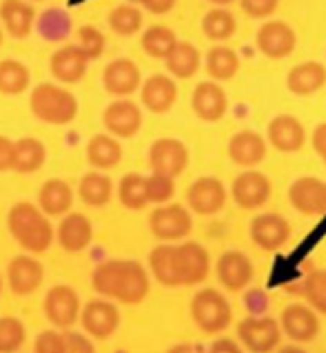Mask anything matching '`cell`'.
Here are the masks:
<instances>
[{
	"label": "cell",
	"mask_w": 326,
	"mask_h": 353,
	"mask_svg": "<svg viewBox=\"0 0 326 353\" xmlns=\"http://www.w3.org/2000/svg\"><path fill=\"white\" fill-rule=\"evenodd\" d=\"M211 256L196 240L160 242L149 251V274L162 287H198L209 278Z\"/></svg>",
	"instance_id": "6da1fadb"
},
{
	"label": "cell",
	"mask_w": 326,
	"mask_h": 353,
	"mask_svg": "<svg viewBox=\"0 0 326 353\" xmlns=\"http://www.w3.org/2000/svg\"><path fill=\"white\" fill-rule=\"evenodd\" d=\"M91 285L98 296L120 305H140L151 291V276L138 260H105L91 274Z\"/></svg>",
	"instance_id": "7a4b0ae2"
},
{
	"label": "cell",
	"mask_w": 326,
	"mask_h": 353,
	"mask_svg": "<svg viewBox=\"0 0 326 353\" xmlns=\"http://www.w3.org/2000/svg\"><path fill=\"white\" fill-rule=\"evenodd\" d=\"M12 238L29 254H45L54 242V227L43 209L32 203H16L7 214Z\"/></svg>",
	"instance_id": "3957f363"
},
{
	"label": "cell",
	"mask_w": 326,
	"mask_h": 353,
	"mask_svg": "<svg viewBox=\"0 0 326 353\" xmlns=\"http://www.w3.org/2000/svg\"><path fill=\"white\" fill-rule=\"evenodd\" d=\"M189 314L193 325L207 336H220L224 334L233 322V309L229 298L216 287L198 289L191 296Z\"/></svg>",
	"instance_id": "277c9868"
},
{
	"label": "cell",
	"mask_w": 326,
	"mask_h": 353,
	"mask_svg": "<svg viewBox=\"0 0 326 353\" xmlns=\"http://www.w3.org/2000/svg\"><path fill=\"white\" fill-rule=\"evenodd\" d=\"M32 114L47 125H69L78 116V100L67 89L54 83H40L29 98Z\"/></svg>",
	"instance_id": "5b68a950"
},
{
	"label": "cell",
	"mask_w": 326,
	"mask_h": 353,
	"mask_svg": "<svg viewBox=\"0 0 326 353\" xmlns=\"http://www.w3.org/2000/svg\"><path fill=\"white\" fill-rule=\"evenodd\" d=\"M282 336L280 320L271 316H247L236 327V338L247 353H275Z\"/></svg>",
	"instance_id": "8992f818"
},
{
	"label": "cell",
	"mask_w": 326,
	"mask_h": 353,
	"mask_svg": "<svg viewBox=\"0 0 326 353\" xmlns=\"http://www.w3.org/2000/svg\"><path fill=\"white\" fill-rule=\"evenodd\" d=\"M231 200L242 211H256L262 209L273 196V183L267 174L258 169H244L233 178L229 187Z\"/></svg>",
	"instance_id": "52a82bcc"
},
{
	"label": "cell",
	"mask_w": 326,
	"mask_h": 353,
	"mask_svg": "<svg viewBox=\"0 0 326 353\" xmlns=\"http://www.w3.org/2000/svg\"><path fill=\"white\" fill-rule=\"evenodd\" d=\"M149 231L160 242H182L193 231L191 209L178 203L156 207L149 214Z\"/></svg>",
	"instance_id": "ba28073f"
},
{
	"label": "cell",
	"mask_w": 326,
	"mask_h": 353,
	"mask_svg": "<svg viewBox=\"0 0 326 353\" xmlns=\"http://www.w3.org/2000/svg\"><path fill=\"white\" fill-rule=\"evenodd\" d=\"M216 278L220 282L222 289L233 291H247L253 285V278H256V265L253 260L240 249H227L216 262Z\"/></svg>",
	"instance_id": "9c48e42d"
},
{
	"label": "cell",
	"mask_w": 326,
	"mask_h": 353,
	"mask_svg": "<svg viewBox=\"0 0 326 353\" xmlns=\"http://www.w3.org/2000/svg\"><path fill=\"white\" fill-rule=\"evenodd\" d=\"M293 231L289 220L282 214H275V211H264L258 214L256 218L249 223V238L251 242L262 251H280L282 247H287V242L291 240Z\"/></svg>",
	"instance_id": "30bf717a"
},
{
	"label": "cell",
	"mask_w": 326,
	"mask_h": 353,
	"mask_svg": "<svg viewBox=\"0 0 326 353\" xmlns=\"http://www.w3.org/2000/svg\"><path fill=\"white\" fill-rule=\"evenodd\" d=\"M280 327L291 342L309 345L320 336V314L313 311L307 302H291L282 309Z\"/></svg>",
	"instance_id": "8fae6325"
},
{
	"label": "cell",
	"mask_w": 326,
	"mask_h": 353,
	"mask_svg": "<svg viewBox=\"0 0 326 353\" xmlns=\"http://www.w3.org/2000/svg\"><path fill=\"white\" fill-rule=\"evenodd\" d=\"M289 205L302 216L320 218L326 214V180L318 176H300L289 187Z\"/></svg>",
	"instance_id": "7c38bea8"
},
{
	"label": "cell",
	"mask_w": 326,
	"mask_h": 353,
	"mask_svg": "<svg viewBox=\"0 0 326 353\" xmlns=\"http://www.w3.org/2000/svg\"><path fill=\"white\" fill-rule=\"evenodd\" d=\"M229 191L216 176H200L187 189V207L198 216H216L224 209Z\"/></svg>",
	"instance_id": "4fadbf2b"
},
{
	"label": "cell",
	"mask_w": 326,
	"mask_h": 353,
	"mask_svg": "<svg viewBox=\"0 0 326 353\" xmlns=\"http://www.w3.org/2000/svg\"><path fill=\"white\" fill-rule=\"evenodd\" d=\"M151 174H162L176 180L189 167V149L178 138H158L149 147Z\"/></svg>",
	"instance_id": "5bb4252c"
},
{
	"label": "cell",
	"mask_w": 326,
	"mask_h": 353,
	"mask_svg": "<svg viewBox=\"0 0 326 353\" xmlns=\"http://www.w3.org/2000/svg\"><path fill=\"white\" fill-rule=\"evenodd\" d=\"M43 311L45 318L54 327L69 329L76 325V320L83 314V307H80V298L76 294V289H71L69 285H56L47 291Z\"/></svg>",
	"instance_id": "9a60e30c"
},
{
	"label": "cell",
	"mask_w": 326,
	"mask_h": 353,
	"mask_svg": "<svg viewBox=\"0 0 326 353\" xmlns=\"http://www.w3.org/2000/svg\"><path fill=\"white\" fill-rule=\"evenodd\" d=\"M298 36L295 29L284 23V20H267L256 34V47L260 54H264L271 60H282L295 52Z\"/></svg>",
	"instance_id": "2e32d148"
},
{
	"label": "cell",
	"mask_w": 326,
	"mask_h": 353,
	"mask_svg": "<svg viewBox=\"0 0 326 353\" xmlns=\"http://www.w3.org/2000/svg\"><path fill=\"white\" fill-rule=\"evenodd\" d=\"M80 322H83V329L91 338L107 340L120 327V311L111 300L94 298L85 305L83 314H80Z\"/></svg>",
	"instance_id": "e0dca14e"
},
{
	"label": "cell",
	"mask_w": 326,
	"mask_h": 353,
	"mask_svg": "<svg viewBox=\"0 0 326 353\" xmlns=\"http://www.w3.org/2000/svg\"><path fill=\"white\" fill-rule=\"evenodd\" d=\"M267 143L280 154H298L307 143V129L293 114H278L267 125Z\"/></svg>",
	"instance_id": "ac0fdd59"
},
{
	"label": "cell",
	"mask_w": 326,
	"mask_h": 353,
	"mask_svg": "<svg viewBox=\"0 0 326 353\" xmlns=\"http://www.w3.org/2000/svg\"><path fill=\"white\" fill-rule=\"evenodd\" d=\"M269 143L267 138L253 129H242L229 138L227 154L233 165L242 169H256L264 158H267Z\"/></svg>",
	"instance_id": "d6986e66"
},
{
	"label": "cell",
	"mask_w": 326,
	"mask_h": 353,
	"mask_svg": "<svg viewBox=\"0 0 326 353\" xmlns=\"http://www.w3.org/2000/svg\"><path fill=\"white\" fill-rule=\"evenodd\" d=\"M103 125L114 138H134L142 127V109L134 100L118 98L107 105Z\"/></svg>",
	"instance_id": "ffe728a7"
},
{
	"label": "cell",
	"mask_w": 326,
	"mask_h": 353,
	"mask_svg": "<svg viewBox=\"0 0 326 353\" xmlns=\"http://www.w3.org/2000/svg\"><path fill=\"white\" fill-rule=\"evenodd\" d=\"M191 109H193V114L200 120H205V123H218L229 109L227 92H224L216 80L198 83L191 94Z\"/></svg>",
	"instance_id": "44dd1931"
},
{
	"label": "cell",
	"mask_w": 326,
	"mask_h": 353,
	"mask_svg": "<svg viewBox=\"0 0 326 353\" xmlns=\"http://www.w3.org/2000/svg\"><path fill=\"white\" fill-rule=\"evenodd\" d=\"M103 87L107 89V94L116 98H129L142 87L140 67L129 58L111 60L103 72Z\"/></svg>",
	"instance_id": "7402d4cb"
},
{
	"label": "cell",
	"mask_w": 326,
	"mask_h": 353,
	"mask_svg": "<svg viewBox=\"0 0 326 353\" xmlns=\"http://www.w3.org/2000/svg\"><path fill=\"white\" fill-rule=\"evenodd\" d=\"M45 267L34 256H16L7 265V285L16 296H32L43 285Z\"/></svg>",
	"instance_id": "603a6c76"
},
{
	"label": "cell",
	"mask_w": 326,
	"mask_h": 353,
	"mask_svg": "<svg viewBox=\"0 0 326 353\" xmlns=\"http://www.w3.org/2000/svg\"><path fill=\"white\" fill-rule=\"evenodd\" d=\"M140 100L151 114H167L178 100V85L173 76L154 74L140 87Z\"/></svg>",
	"instance_id": "cb8c5ba5"
},
{
	"label": "cell",
	"mask_w": 326,
	"mask_h": 353,
	"mask_svg": "<svg viewBox=\"0 0 326 353\" xmlns=\"http://www.w3.org/2000/svg\"><path fill=\"white\" fill-rule=\"evenodd\" d=\"M49 69L56 80L67 85H76L87 76L89 69V58L78 45H67L60 47L58 52L49 60Z\"/></svg>",
	"instance_id": "d4e9b609"
},
{
	"label": "cell",
	"mask_w": 326,
	"mask_h": 353,
	"mask_svg": "<svg viewBox=\"0 0 326 353\" xmlns=\"http://www.w3.org/2000/svg\"><path fill=\"white\" fill-rule=\"evenodd\" d=\"M56 238L65 251H69V254H78V251H85L91 245L94 225H91V220L85 214H67V216H63V220H60Z\"/></svg>",
	"instance_id": "484cf974"
},
{
	"label": "cell",
	"mask_w": 326,
	"mask_h": 353,
	"mask_svg": "<svg viewBox=\"0 0 326 353\" xmlns=\"http://www.w3.org/2000/svg\"><path fill=\"white\" fill-rule=\"evenodd\" d=\"M326 85V67L318 60L295 65L287 74V89L293 96H313Z\"/></svg>",
	"instance_id": "4316f807"
},
{
	"label": "cell",
	"mask_w": 326,
	"mask_h": 353,
	"mask_svg": "<svg viewBox=\"0 0 326 353\" xmlns=\"http://www.w3.org/2000/svg\"><path fill=\"white\" fill-rule=\"evenodd\" d=\"M0 20H3L9 36L23 40L32 34L36 12L27 0H3L0 3Z\"/></svg>",
	"instance_id": "83f0119b"
},
{
	"label": "cell",
	"mask_w": 326,
	"mask_h": 353,
	"mask_svg": "<svg viewBox=\"0 0 326 353\" xmlns=\"http://www.w3.org/2000/svg\"><path fill=\"white\" fill-rule=\"evenodd\" d=\"M71 205H74V189L69 187V183L60 178H52L40 187L38 191V207L45 214L52 216H67Z\"/></svg>",
	"instance_id": "f1b7e54d"
},
{
	"label": "cell",
	"mask_w": 326,
	"mask_h": 353,
	"mask_svg": "<svg viewBox=\"0 0 326 353\" xmlns=\"http://www.w3.org/2000/svg\"><path fill=\"white\" fill-rule=\"evenodd\" d=\"M78 196L87 207H107L111 196H114V180L103 174V171H89V174L80 178Z\"/></svg>",
	"instance_id": "f546056e"
},
{
	"label": "cell",
	"mask_w": 326,
	"mask_h": 353,
	"mask_svg": "<svg viewBox=\"0 0 326 353\" xmlns=\"http://www.w3.org/2000/svg\"><path fill=\"white\" fill-rule=\"evenodd\" d=\"M36 29L43 40L47 43H63L71 36V29H74V18L69 12L60 7H49L36 20Z\"/></svg>",
	"instance_id": "4dcf8cb0"
},
{
	"label": "cell",
	"mask_w": 326,
	"mask_h": 353,
	"mask_svg": "<svg viewBox=\"0 0 326 353\" xmlns=\"http://www.w3.org/2000/svg\"><path fill=\"white\" fill-rule=\"evenodd\" d=\"M87 160L91 167H96L100 171L118 167L122 160V147L118 143V138L107 134H96L87 143Z\"/></svg>",
	"instance_id": "1f68e13d"
},
{
	"label": "cell",
	"mask_w": 326,
	"mask_h": 353,
	"mask_svg": "<svg viewBox=\"0 0 326 353\" xmlns=\"http://www.w3.org/2000/svg\"><path fill=\"white\" fill-rule=\"evenodd\" d=\"M205 69L216 83H227V80L236 78L240 72V56L227 45H216L207 52Z\"/></svg>",
	"instance_id": "d6a6232c"
},
{
	"label": "cell",
	"mask_w": 326,
	"mask_h": 353,
	"mask_svg": "<svg viewBox=\"0 0 326 353\" xmlns=\"http://www.w3.org/2000/svg\"><path fill=\"white\" fill-rule=\"evenodd\" d=\"M47 160V147L38 138H20L14 143V165L16 174H36Z\"/></svg>",
	"instance_id": "836d02e7"
},
{
	"label": "cell",
	"mask_w": 326,
	"mask_h": 353,
	"mask_svg": "<svg viewBox=\"0 0 326 353\" xmlns=\"http://www.w3.org/2000/svg\"><path fill=\"white\" fill-rule=\"evenodd\" d=\"M200 52L198 47L193 43H187V40H180V43L173 47V52L167 56L165 65H167V72L173 78H180V80H187L193 78L198 74L200 69Z\"/></svg>",
	"instance_id": "e575fe53"
},
{
	"label": "cell",
	"mask_w": 326,
	"mask_h": 353,
	"mask_svg": "<svg viewBox=\"0 0 326 353\" xmlns=\"http://www.w3.org/2000/svg\"><path fill=\"white\" fill-rule=\"evenodd\" d=\"M238 29V20L227 7H213L202 18V34L213 43H227Z\"/></svg>",
	"instance_id": "d590c367"
},
{
	"label": "cell",
	"mask_w": 326,
	"mask_h": 353,
	"mask_svg": "<svg viewBox=\"0 0 326 353\" xmlns=\"http://www.w3.org/2000/svg\"><path fill=\"white\" fill-rule=\"evenodd\" d=\"M178 43L180 40L176 32L165 25H151L149 29H145V34L140 38V45L145 49V54L151 58H162V60H167V56L173 52V47Z\"/></svg>",
	"instance_id": "8d00e7d4"
},
{
	"label": "cell",
	"mask_w": 326,
	"mask_h": 353,
	"mask_svg": "<svg viewBox=\"0 0 326 353\" xmlns=\"http://www.w3.org/2000/svg\"><path fill=\"white\" fill-rule=\"evenodd\" d=\"M118 200L120 205L129 211H140L149 205L147 194V176L142 174H127L118 183Z\"/></svg>",
	"instance_id": "74e56055"
},
{
	"label": "cell",
	"mask_w": 326,
	"mask_h": 353,
	"mask_svg": "<svg viewBox=\"0 0 326 353\" xmlns=\"http://www.w3.org/2000/svg\"><path fill=\"white\" fill-rule=\"evenodd\" d=\"M32 83L27 65H23L20 60H3L0 63V94L5 96H18Z\"/></svg>",
	"instance_id": "f35d334b"
},
{
	"label": "cell",
	"mask_w": 326,
	"mask_h": 353,
	"mask_svg": "<svg viewBox=\"0 0 326 353\" xmlns=\"http://www.w3.org/2000/svg\"><path fill=\"white\" fill-rule=\"evenodd\" d=\"M300 294L313 311L326 316V269L309 271L300 282Z\"/></svg>",
	"instance_id": "ab89813d"
},
{
	"label": "cell",
	"mask_w": 326,
	"mask_h": 353,
	"mask_svg": "<svg viewBox=\"0 0 326 353\" xmlns=\"http://www.w3.org/2000/svg\"><path fill=\"white\" fill-rule=\"evenodd\" d=\"M109 27L114 29V34L122 38L136 36L142 29V12L138 9V5H131V3L118 5L114 7V12L109 14Z\"/></svg>",
	"instance_id": "60d3db41"
},
{
	"label": "cell",
	"mask_w": 326,
	"mask_h": 353,
	"mask_svg": "<svg viewBox=\"0 0 326 353\" xmlns=\"http://www.w3.org/2000/svg\"><path fill=\"white\" fill-rule=\"evenodd\" d=\"M27 331L18 318L3 316L0 318V353H18L25 345Z\"/></svg>",
	"instance_id": "b9f144b4"
},
{
	"label": "cell",
	"mask_w": 326,
	"mask_h": 353,
	"mask_svg": "<svg viewBox=\"0 0 326 353\" xmlns=\"http://www.w3.org/2000/svg\"><path fill=\"white\" fill-rule=\"evenodd\" d=\"M147 194L149 203L154 205H169V200L176 194V180L162 174H149L147 176Z\"/></svg>",
	"instance_id": "7bdbcfd3"
},
{
	"label": "cell",
	"mask_w": 326,
	"mask_h": 353,
	"mask_svg": "<svg viewBox=\"0 0 326 353\" xmlns=\"http://www.w3.org/2000/svg\"><path fill=\"white\" fill-rule=\"evenodd\" d=\"M105 45H107V40H105L103 32H100L98 27L83 25L78 29V47L87 54L89 60H96V58L103 56Z\"/></svg>",
	"instance_id": "ee69618b"
},
{
	"label": "cell",
	"mask_w": 326,
	"mask_h": 353,
	"mask_svg": "<svg viewBox=\"0 0 326 353\" xmlns=\"http://www.w3.org/2000/svg\"><path fill=\"white\" fill-rule=\"evenodd\" d=\"M242 307L247 316H267L271 309V296L262 287H249L242 294Z\"/></svg>",
	"instance_id": "f6af8a7d"
},
{
	"label": "cell",
	"mask_w": 326,
	"mask_h": 353,
	"mask_svg": "<svg viewBox=\"0 0 326 353\" xmlns=\"http://www.w3.org/2000/svg\"><path fill=\"white\" fill-rule=\"evenodd\" d=\"M34 351L36 353H67L65 347V334H58V331H40L34 342Z\"/></svg>",
	"instance_id": "bcb514c9"
},
{
	"label": "cell",
	"mask_w": 326,
	"mask_h": 353,
	"mask_svg": "<svg viewBox=\"0 0 326 353\" xmlns=\"http://www.w3.org/2000/svg\"><path fill=\"white\" fill-rule=\"evenodd\" d=\"M280 7V0H240V9L249 18L264 20L271 18Z\"/></svg>",
	"instance_id": "7dc6e473"
},
{
	"label": "cell",
	"mask_w": 326,
	"mask_h": 353,
	"mask_svg": "<svg viewBox=\"0 0 326 353\" xmlns=\"http://www.w3.org/2000/svg\"><path fill=\"white\" fill-rule=\"evenodd\" d=\"M65 347L67 353H96L94 342L78 331H65Z\"/></svg>",
	"instance_id": "c3c4849f"
},
{
	"label": "cell",
	"mask_w": 326,
	"mask_h": 353,
	"mask_svg": "<svg viewBox=\"0 0 326 353\" xmlns=\"http://www.w3.org/2000/svg\"><path fill=\"white\" fill-rule=\"evenodd\" d=\"M207 353H247V351H244V347L238 342V338L218 336L207 347Z\"/></svg>",
	"instance_id": "681fc988"
},
{
	"label": "cell",
	"mask_w": 326,
	"mask_h": 353,
	"mask_svg": "<svg viewBox=\"0 0 326 353\" xmlns=\"http://www.w3.org/2000/svg\"><path fill=\"white\" fill-rule=\"evenodd\" d=\"M311 145H313L315 154L320 156V160H326V123H320L318 127L313 129Z\"/></svg>",
	"instance_id": "f907efd6"
},
{
	"label": "cell",
	"mask_w": 326,
	"mask_h": 353,
	"mask_svg": "<svg viewBox=\"0 0 326 353\" xmlns=\"http://www.w3.org/2000/svg\"><path fill=\"white\" fill-rule=\"evenodd\" d=\"M14 165V143L7 136H0V171L12 169Z\"/></svg>",
	"instance_id": "816d5d0a"
},
{
	"label": "cell",
	"mask_w": 326,
	"mask_h": 353,
	"mask_svg": "<svg viewBox=\"0 0 326 353\" xmlns=\"http://www.w3.org/2000/svg\"><path fill=\"white\" fill-rule=\"evenodd\" d=\"M178 0H142V7L147 9L149 14L154 16H162V14H169L173 7H176Z\"/></svg>",
	"instance_id": "f5cc1de1"
},
{
	"label": "cell",
	"mask_w": 326,
	"mask_h": 353,
	"mask_svg": "<svg viewBox=\"0 0 326 353\" xmlns=\"http://www.w3.org/2000/svg\"><path fill=\"white\" fill-rule=\"evenodd\" d=\"M167 353H207V347L196 345V342H178Z\"/></svg>",
	"instance_id": "db71d44e"
},
{
	"label": "cell",
	"mask_w": 326,
	"mask_h": 353,
	"mask_svg": "<svg viewBox=\"0 0 326 353\" xmlns=\"http://www.w3.org/2000/svg\"><path fill=\"white\" fill-rule=\"evenodd\" d=\"M275 353H311V351H307V347L298 345V342H287V345H280Z\"/></svg>",
	"instance_id": "11a10c76"
},
{
	"label": "cell",
	"mask_w": 326,
	"mask_h": 353,
	"mask_svg": "<svg viewBox=\"0 0 326 353\" xmlns=\"http://www.w3.org/2000/svg\"><path fill=\"white\" fill-rule=\"evenodd\" d=\"M211 5H216V7H229L231 3H236V0H209Z\"/></svg>",
	"instance_id": "9f6ffc18"
},
{
	"label": "cell",
	"mask_w": 326,
	"mask_h": 353,
	"mask_svg": "<svg viewBox=\"0 0 326 353\" xmlns=\"http://www.w3.org/2000/svg\"><path fill=\"white\" fill-rule=\"evenodd\" d=\"M131 5H142V0H129Z\"/></svg>",
	"instance_id": "6f0895ef"
},
{
	"label": "cell",
	"mask_w": 326,
	"mask_h": 353,
	"mask_svg": "<svg viewBox=\"0 0 326 353\" xmlns=\"http://www.w3.org/2000/svg\"><path fill=\"white\" fill-rule=\"evenodd\" d=\"M0 45H3V29H0Z\"/></svg>",
	"instance_id": "680465c9"
},
{
	"label": "cell",
	"mask_w": 326,
	"mask_h": 353,
	"mask_svg": "<svg viewBox=\"0 0 326 353\" xmlns=\"http://www.w3.org/2000/svg\"><path fill=\"white\" fill-rule=\"evenodd\" d=\"M0 291H3V278H0Z\"/></svg>",
	"instance_id": "91938a15"
},
{
	"label": "cell",
	"mask_w": 326,
	"mask_h": 353,
	"mask_svg": "<svg viewBox=\"0 0 326 353\" xmlns=\"http://www.w3.org/2000/svg\"><path fill=\"white\" fill-rule=\"evenodd\" d=\"M32 3H40V0H32Z\"/></svg>",
	"instance_id": "94428289"
},
{
	"label": "cell",
	"mask_w": 326,
	"mask_h": 353,
	"mask_svg": "<svg viewBox=\"0 0 326 353\" xmlns=\"http://www.w3.org/2000/svg\"><path fill=\"white\" fill-rule=\"evenodd\" d=\"M322 163H324V167H326V160H322Z\"/></svg>",
	"instance_id": "6125c7cd"
}]
</instances>
